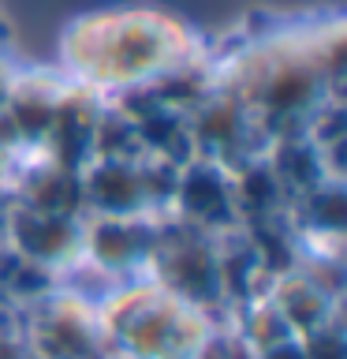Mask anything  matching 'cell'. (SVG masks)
Returning a JSON list of instances; mask_svg holds the SVG:
<instances>
[{
  "instance_id": "cell-1",
  "label": "cell",
  "mask_w": 347,
  "mask_h": 359,
  "mask_svg": "<svg viewBox=\"0 0 347 359\" xmlns=\"http://www.w3.org/2000/svg\"><path fill=\"white\" fill-rule=\"evenodd\" d=\"M190 49L187 30L157 11H112L75 22L67 64L94 86H134L172 72Z\"/></svg>"
},
{
  "instance_id": "cell-2",
  "label": "cell",
  "mask_w": 347,
  "mask_h": 359,
  "mask_svg": "<svg viewBox=\"0 0 347 359\" xmlns=\"http://www.w3.org/2000/svg\"><path fill=\"white\" fill-rule=\"evenodd\" d=\"M209 330L206 311L161 280L120 288L97 311L101 344L123 359H201Z\"/></svg>"
}]
</instances>
